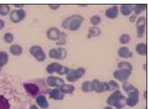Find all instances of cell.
I'll use <instances>...</instances> for the list:
<instances>
[{
  "mask_svg": "<svg viewBox=\"0 0 148 109\" xmlns=\"http://www.w3.org/2000/svg\"><path fill=\"white\" fill-rule=\"evenodd\" d=\"M130 40H131V37L128 34H123L119 38V41L121 44H128L130 43Z\"/></svg>",
  "mask_w": 148,
  "mask_h": 109,
  "instance_id": "4dcf8cb0",
  "label": "cell"
},
{
  "mask_svg": "<svg viewBox=\"0 0 148 109\" xmlns=\"http://www.w3.org/2000/svg\"><path fill=\"white\" fill-rule=\"evenodd\" d=\"M70 68L64 67L62 64H58L57 62H53L47 67V72L49 74H53L54 73H57L58 74L63 76L67 74L70 71Z\"/></svg>",
  "mask_w": 148,
  "mask_h": 109,
  "instance_id": "3957f363",
  "label": "cell"
},
{
  "mask_svg": "<svg viewBox=\"0 0 148 109\" xmlns=\"http://www.w3.org/2000/svg\"><path fill=\"white\" fill-rule=\"evenodd\" d=\"M131 74H132V70H130V69H120L114 71L113 76H114V78L119 80L120 82H126L128 80Z\"/></svg>",
  "mask_w": 148,
  "mask_h": 109,
  "instance_id": "ba28073f",
  "label": "cell"
},
{
  "mask_svg": "<svg viewBox=\"0 0 148 109\" xmlns=\"http://www.w3.org/2000/svg\"><path fill=\"white\" fill-rule=\"evenodd\" d=\"M117 54L120 58H130L132 57V52L127 46H122L117 51Z\"/></svg>",
  "mask_w": 148,
  "mask_h": 109,
  "instance_id": "e0dca14e",
  "label": "cell"
},
{
  "mask_svg": "<svg viewBox=\"0 0 148 109\" xmlns=\"http://www.w3.org/2000/svg\"><path fill=\"white\" fill-rule=\"evenodd\" d=\"M136 27H140V26H144L146 27L147 26V20L145 16H141L136 20Z\"/></svg>",
  "mask_w": 148,
  "mask_h": 109,
  "instance_id": "d6a6232c",
  "label": "cell"
},
{
  "mask_svg": "<svg viewBox=\"0 0 148 109\" xmlns=\"http://www.w3.org/2000/svg\"><path fill=\"white\" fill-rule=\"evenodd\" d=\"M90 23L94 26H97L101 22V18L98 15H94L90 17Z\"/></svg>",
  "mask_w": 148,
  "mask_h": 109,
  "instance_id": "f546056e",
  "label": "cell"
},
{
  "mask_svg": "<svg viewBox=\"0 0 148 109\" xmlns=\"http://www.w3.org/2000/svg\"><path fill=\"white\" fill-rule=\"evenodd\" d=\"M136 28H137V37L138 38H142L143 37H144V35H145V29H146V27L140 26V27Z\"/></svg>",
  "mask_w": 148,
  "mask_h": 109,
  "instance_id": "836d02e7",
  "label": "cell"
},
{
  "mask_svg": "<svg viewBox=\"0 0 148 109\" xmlns=\"http://www.w3.org/2000/svg\"><path fill=\"white\" fill-rule=\"evenodd\" d=\"M10 103L8 100L2 95H0V109H10Z\"/></svg>",
  "mask_w": 148,
  "mask_h": 109,
  "instance_id": "d4e9b609",
  "label": "cell"
},
{
  "mask_svg": "<svg viewBox=\"0 0 148 109\" xmlns=\"http://www.w3.org/2000/svg\"><path fill=\"white\" fill-rule=\"evenodd\" d=\"M85 74V69L83 67L78 68L77 69H71L69 73L67 74L66 76V79L69 82H75L77 80H79V78L84 76V75Z\"/></svg>",
  "mask_w": 148,
  "mask_h": 109,
  "instance_id": "277c9868",
  "label": "cell"
},
{
  "mask_svg": "<svg viewBox=\"0 0 148 109\" xmlns=\"http://www.w3.org/2000/svg\"><path fill=\"white\" fill-rule=\"evenodd\" d=\"M82 91L85 93H88L93 91L92 90V83L90 81H86L83 82L82 84Z\"/></svg>",
  "mask_w": 148,
  "mask_h": 109,
  "instance_id": "484cf974",
  "label": "cell"
},
{
  "mask_svg": "<svg viewBox=\"0 0 148 109\" xmlns=\"http://www.w3.org/2000/svg\"><path fill=\"white\" fill-rule=\"evenodd\" d=\"M4 40L7 44H12L14 40V36L13 34L10 32H6L5 35H4Z\"/></svg>",
  "mask_w": 148,
  "mask_h": 109,
  "instance_id": "f1b7e54d",
  "label": "cell"
},
{
  "mask_svg": "<svg viewBox=\"0 0 148 109\" xmlns=\"http://www.w3.org/2000/svg\"><path fill=\"white\" fill-rule=\"evenodd\" d=\"M47 84L49 87H60L62 85H63L64 84V81L61 78L58 77L53 76H50L47 78Z\"/></svg>",
  "mask_w": 148,
  "mask_h": 109,
  "instance_id": "7c38bea8",
  "label": "cell"
},
{
  "mask_svg": "<svg viewBox=\"0 0 148 109\" xmlns=\"http://www.w3.org/2000/svg\"><path fill=\"white\" fill-rule=\"evenodd\" d=\"M23 5H14V7H19V8H20V9H22V7H23Z\"/></svg>",
  "mask_w": 148,
  "mask_h": 109,
  "instance_id": "f35d334b",
  "label": "cell"
},
{
  "mask_svg": "<svg viewBox=\"0 0 148 109\" xmlns=\"http://www.w3.org/2000/svg\"><path fill=\"white\" fill-rule=\"evenodd\" d=\"M5 21L2 19H0V30H2L5 28Z\"/></svg>",
  "mask_w": 148,
  "mask_h": 109,
  "instance_id": "d590c367",
  "label": "cell"
},
{
  "mask_svg": "<svg viewBox=\"0 0 148 109\" xmlns=\"http://www.w3.org/2000/svg\"><path fill=\"white\" fill-rule=\"evenodd\" d=\"M9 51L11 54L14 56H19L23 53V48L19 44H12L10 46Z\"/></svg>",
  "mask_w": 148,
  "mask_h": 109,
  "instance_id": "d6986e66",
  "label": "cell"
},
{
  "mask_svg": "<svg viewBox=\"0 0 148 109\" xmlns=\"http://www.w3.org/2000/svg\"><path fill=\"white\" fill-rule=\"evenodd\" d=\"M29 52L38 61H43L47 58L45 52L43 51V49L40 46H32L29 49Z\"/></svg>",
  "mask_w": 148,
  "mask_h": 109,
  "instance_id": "8992f818",
  "label": "cell"
},
{
  "mask_svg": "<svg viewBox=\"0 0 148 109\" xmlns=\"http://www.w3.org/2000/svg\"><path fill=\"white\" fill-rule=\"evenodd\" d=\"M147 5L146 4H138V5H134L133 7V12L134 14L138 16V14H141L143 11H145V10L147 9Z\"/></svg>",
  "mask_w": 148,
  "mask_h": 109,
  "instance_id": "603a6c76",
  "label": "cell"
},
{
  "mask_svg": "<svg viewBox=\"0 0 148 109\" xmlns=\"http://www.w3.org/2000/svg\"><path fill=\"white\" fill-rule=\"evenodd\" d=\"M119 14V9L117 5H114L106 10L105 15L107 18L111 19V20H114L118 16Z\"/></svg>",
  "mask_w": 148,
  "mask_h": 109,
  "instance_id": "5bb4252c",
  "label": "cell"
},
{
  "mask_svg": "<svg viewBox=\"0 0 148 109\" xmlns=\"http://www.w3.org/2000/svg\"><path fill=\"white\" fill-rule=\"evenodd\" d=\"M103 109H113L112 107H109V106H106V107H105Z\"/></svg>",
  "mask_w": 148,
  "mask_h": 109,
  "instance_id": "60d3db41",
  "label": "cell"
},
{
  "mask_svg": "<svg viewBox=\"0 0 148 109\" xmlns=\"http://www.w3.org/2000/svg\"><path fill=\"white\" fill-rule=\"evenodd\" d=\"M83 22V16L79 14H73L64 20L62 26L64 29H69L71 31H76L81 28Z\"/></svg>",
  "mask_w": 148,
  "mask_h": 109,
  "instance_id": "6da1fadb",
  "label": "cell"
},
{
  "mask_svg": "<svg viewBox=\"0 0 148 109\" xmlns=\"http://www.w3.org/2000/svg\"><path fill=\"white\" fill-rule=\"evenodd\" d=\"M67 51L64 48L52 49L49 52V57L57 60H63L67 57Z\"/></svg>",
  "mask_w": 148,
  "mask_h": 109,
  "instance_id": "9c48e42d",
  "label": "cell"
},
{
  "mask_svg": "<svg viewBox=\"0 0 148 109\" xmlns=\"http://www.w3.org/2000/svg\"><path fill=\"white\" fill-rule=\"evenodd\" d=\"M66 37L67 35H65L64 32H62V37H61V40L58 42H57V45H64L66 42Z\"/></svg>",
  "mask_w": 148,
  "mask_h": 109,
  "instance_id": "e575fe53",
  "label": "cell"
},
{
  "mask_svg": "<svg viewBox=\"0 0 148 109\" xmlns=\"http://www.w3.org/2000/svg\"><path fill=\"white\" fill-rule=\"evenodd\" d=\"M23 87L25 88V91L29 95H31L32 96H35L36 95L38 94L39 91H40V89H39L38 86L36 85L35 84L25 83L23 84Z\"/></svg>",
  "mask_w": 148,
  "mask_h": 109,
  "instance_id": "4fadbf2b",
  "label": "cell"
},
{
  "mask_svg": "<svg viewBox=\"0 0 148 109\" xmlns=\"http://www.w3.org/2000/svg\"><path fill=\"white\" fill-rule=\"evenodd\" d=\"M49 6L51 7L52 10H57L60 7L59 5H49Z\"/></svg>",
  "mask_w": 148,
  "mask_h": 109,
  "instance_id": "74e56055",
  "label": "cell"
},
{
  "mask_svg": "<svg viewBox=\"0 0 148 109\" xmlns=\"http://www.w3.org/2000/svg\"><path fill=\"white\" fill-rule=\"evenodd\" d=\"M136 50L138 54L145 56L147 54V46L145 43H140L136 45Z\"/></svg>",
  "mask_w": 148,
  "mask_h": 109,
  "instance_id": "ffe728a7",
  "label": "cell"
},
{
  "mask_svg": "<svg viewBox=\"0 0 148 109\" xmlns=\"http://www.w3.org/2000/svg\"><path fill=\"white\" fill-rule=\"evenodd\" d=\"M47 38L52 41H59L62 37V31L56 27L49 28L47 31Z\"/></svg>",
  "mask_w": 148,
  "mask_h": 109,
  "instance_id": "30bf717a",
  "label": "cell"
},
{
  "mask_svg": "<svg viewBox=\"0 0 148 109\" xmlns=\"http://www.w3.org/2000/svg\"><path fill=\"white\" fill-rule=\"evenodd\" d=\"M92 83V90L96 93H104L108 91V86L107 82H100L97 79H94L91 82Z\"/></svg>",
  "mask_w": 148,
  "mask_h": 109,
  "instance_id": "8fae6325",
  "label": "cell"
},
{
  "mask_svg": "<svg viewBox=\"0 0 148 109\" xmlns=\"http://www.w3.org/2000/svg\"><path fill=\"white\" fill-rule=\"evenodd\" d=\"M108 91H117L119 88V85L114 80H112L110 82H108Z\"/></svg>",
  "mask_w": 148,
  "mask_h": 109,
  "instance_id": "1f68e13d",
  "label": "cell"
},
{
  "mask_svg": "<svg viewBox=\"0 0 148 109\" xmlns=\"http://www.w3.org/2000/svg\"><path fill=\"white\" fill-rule=\"evenodd\" d=\"M10 20L14 23H19L26 16V13L23 9L13 10L9 14Z\"/></svg>",
  "mask_w": 148,
  "mask_h": 109,
  "instance_id": "52a82bcc",
  "label": "cell"
},
{
  "mask_svg": "<svg viewBox=\"0 0 148 109\" xmlns=\"http://www.w3.org/2000/svg\"><path fill=\"white\" fill-rule=\"evenodd\" d=\"M2 70V67H0V71Z\"/></svg>",
  "mask_w": 148,
  "mask_h": 109,
  "instance_id": "b9f144b4",
  "label": "cell"
},
{
  "mask_svg": "<svg viewBox=\"0 0 148 109\" xmlns=\"http://www.w3.org/2000/svg\"><path fill=\"white\" fill-rule=\"evenodd\" d=\"M128 98L126 99V105L130 107H135L139 102V91L136 87H134L129 91Z\"/></svg>",
  "mask_w": 148,
  "mask_h": 109,
  "instance_id": "5b68a950",
  "label": "cell"
},
{
  "mask_svg": "<svg viewBox=\"0 0 148 109\" xmlns=\"http://www.w3.org/2000/svg\"><path fill=\"white\" fill-rule=\"evenodd\" d=\"M101 35V30L97 26H92L91 28L89 29L88 35V38H91V37H96Z\"/></svg>",
  "mask_w": 148,
  "mask_h": 109,
  "instance_id": "7402d4cb",
  "label": "cell"
},
{
  "mask_svg": "<svg viewBox=\"0 0 148 109\" xmlns=\"http://www.w3.org/2000/svg\"><path fill=\"white\" fill-rule=\"evenodd\" d=\"M29 109H38V107H37L36 106H34V105H32V106H31V107H30V108Z\"/></svg>",
  "mask_w": 148,
  "mask_h": 109,
  "instance_id": "ab89813d",
  "label": "cell"
},
{
  "mask_svg": "<svg viewBox=\"0 0 148 109\" xmlns=\"http://www.w3.org/2000/svg\"><path fill=\"white\" fill-rule=\"evenodd\" d=\"M64 93H63L58 88H56L49 92V98L54 100H62L64 98Z\"/></svg>",
  "mask_w": 148,
  "mask_h": 109,
  "instance_id": "2e32d148",
  "label": "cell"
},
{
  "mask_svg": "<svg viewBox=\"0 0 148 109\" xmlns=\"http://www.w3.org/2000/svg\"><path fill=\"white\" fill-rule=\"evenodd\" d=\"M106 102L108 106L114 107L117 109H121L126 106V97L118 90L114 91L107 99Z\"/></svg>",
  "mask_w": 148,
  "mask_h": 109,
  "instance_id": "7a4b0ae2",
  "label": "cell"
},
{
  "mask_svg": "<svg viewBox=\"0 0 148 109\" xmlns=\"http://www.w3.org/2000/svg\"><path fill=\"white\" fill-rule=\"evenodd\" d=\"M11 8L8 5H0V15L1 16H6L10 13Z\"/></svg>",
  "mask_w": 148,
  "mask_h": 109,
  "instance_id": "4316f807",
  "label": "cell"
},
{
  "mask_svg": "<svg viewBox=\"0 0 148 109\" xmlns=\"http://www.w3.org/2000/svg\"><path fill=\"white\" fill-rule=\"evenodd\" d=\"M36 102L41 108L47 109L49 108V102L44 95H39L36 98Z\"/></svg>",
  "mask_w": 148,
  "mask_h": 109,
  "instance_id": "ac0fdd59",
  "label": "cell"
},
{
  "mask_svg": "<svg viewBox=\"0 0 148 109\" xmlns=\"http://www.w3.org/2000/svg\"><path fill=\"white\" fill-rule=\"evenodd\" d=\"M133 5L130 4H123L121 5V13L124 16H128L132 14L133 12Z\"/></svg>",
  "mask_w": 148,
  "mask_h": 109,
  "instance_id": "9a60e30c",
  "label": "cell"
},
{
  "mask_svg": "<svg viewBox=\"0 0 148 109\" xmlns=\"http://www.w3.org/2000/svg\"><path fill=\"white\" fill-rule=\"evenodd\" d=\"M60 91L64 94H72L73 93L75 87L72 84H64L63 85L60 87Z\"/></svg>",
  "mask_w": 148,
  "mask_h": 109,
  "instance_id": "44dd1931",
  "label": "cell"
},
{
  "mask_svg": "<svg viewBox=\"0 0 148 109\" xmlns=\"http://www.w3.org/2000/svg\"><path fill=\"white\" fill-rule=\"evenodd\" d=\"M9 60V56L6 52L0 51V67H2L8 64Z\"/></svg>",
  "mask_w": 148,
  "mask_h": 109,
  "instance_id": "cb8c5ba5",
  "label": "cell"
},
{
  "mask_svg": "<svg viewBox=\"0 0 148 109\" xmlns=\"http://www.w3.org/2000/svg\"><path fill=\"white\" fill-rule=\"evenodd\" d=\"M136 18H137V16L135 14H132V16H130V21L131 22H134L136 20Z\"/></svg>",
  "mask_w": 148,
  "mask_h": 109,
  "instance_id": "8d00e7d4",
  "label": "cell"
},
{
  "mask_svg": "<svg viewBox=\"0 0 148 109\" xmlns=\"http://www.w3.org/2000/svg\"><path fill=\"white\" fill-rule=\"evenodd\" d=\"M117 67L120 69H130L132 70V64L127 61H121L118 63L117 64Z\"/></svg>",
  "mask_w": 148,
  "mask_h": 109,
  "instance_id": "83f0119b",
  "label": "cell"
}]
</instances>
